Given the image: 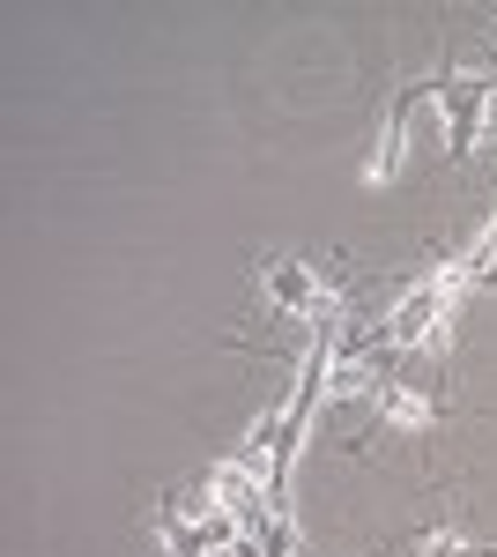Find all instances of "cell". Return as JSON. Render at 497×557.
I'll return each mask as SVG.
<instances>
[{"label": "cell", "mask_w": 497, "mask_h": 557, "mask_svg": "<svg viewBox=\"0 0 497 557\" xmlns=\"http://www.w3.org/2000/svg\"><path fill=\"white\" fill-rule=\"evenodd\" d=\"M260 290H268V305H275L283 320H312V305L327 298L320 275H312L305 260H290V253H260Z\"/></svg>", "instance_id": "cell-1"}, {"label": "cell", "mask_w": 497, "mask_h": 557, "mask_svg": "<svg viewBox=\"0 0 497 557\" xmlns=\"http://www.w3.org/2000/svg\"><path fill=\"white\" fill-rule=\"evenodd\" d=\"M208 498H215V506H223V513H238L252 528V520L268 513V506H275V491H268V483H260V475L246 469V461H215V469H208V483H201Z\"/></svg>", "instance_id": "cell-2"}, {"label": "cell", "mask_w": 497, "mask_h": 557, "mask_svg": "<svg viewBox=\"0 0 497 557\" xmlns=\"http://www.w3.org/2000/svg\"><path fill=\"white\" fill-rule=\"evenodd\" d=\"M490 141H497V134H490Z\"/></svg>", "instance_id": "cell-7"}, {"label": "cell", "mask_w": 497, "mask_h": 557, "mask_svg": "<svg viewBox=\"0 0 497 557\" xmlns=\"http://www.w3.org/2000/svg\"><path fill=\"white\" fill-rule=\"evenodd\" d=\"M415 557H475V543H468L460 528H423V535H415Z\"/></svg>", "instance_id": "cell-5"}, {"label": "cell", "mask_w": 497, "mask_h": 557, "mask_svg": "<svg viewBox=\"0 0 497 557\" xmlns=\"http://www.w3.org/2000/svg\"><path fill=\"white\" fill-rule=\"evenodd\" d=\"M490 38H497V30H490Z\"/></svg>", "instance_id": "cell-6"}, {"label": "cell", "mask_w": 497, "mask_h": 557, "mask_svg": "<svg viewBox=\"0 0 497 557\" xmlns=\"http://www.w3.org/2000/svg\"><path fill=\"white\" fill-rule=\"evenodd\" d=\"M372 417H378L386 431H409V438H423V431H438V417H446V409H438L423 386L386 380V386H378V401H372Z\"/></svg>", "instance_id": "cell-3"}, {"label": "cell", "mask_w": 497, "mask_h": 557, "mask_svg": "<svg viewBox=\"0 0 497 557\" xmlns=\"http://www.w3.org/2000/svg\"><path fill=\"white\" fill-rule=\"evenodd\" d=\"M252 550H260V557H297V520H290V506H268V513L252 520Z\"/></svg>", "instance_id": "cell-4"}]
</instances>
